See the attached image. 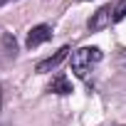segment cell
I'll use <instances>...</instances> for the list:
<instances>
[{"label": "cell", "mask_w": 126, "mask_h": 126, "mask_svg": "<svg viewBox=\"0 0 126 126\" xmlns=\"http://www.w3.org/2000/svg\"><path fill=\"white\" fill-rule=\"evenodd\" d=\"M96 62H101V49L99 47H79L72 54V72L84 79Z\"/></svg>", "instance_id": "cell-1"}, {"label": "cell", "mask_w": 126, "mask_h": 126, "mask_svg": "<svg viewBox=\"0 0 126 126\" xmlns=\"http://www.w3.org/2000/svg\"><path fill=\"white\" fill-rule=\"evenodd\" d=\"M114 22V8L111 5H104V8H99L92 17H89V30L92 32H99V30H104V27H109Z\"/></svg>", "instance_id": "cell-2"}, {"label": "cell", "mask_w": 126, "mask_h": 126, "mask_svg": "<svg viewBox=\"0 0 126 126\" xmlns=\"http://www.w3.org/2000/svg\"><path fill=\"white\" fill-rule=\"evenodd\" d=\"M47 40H52V27H49V25H35V27L27 32V40H25V45H27L30 49H35V47L45 45Z\"/></svg>", "instance_id": "cell-3"}, {"label": "cell", "mask_w": 126, "mask_h": 126, "mask_svg": "<svg viewBox=\"0 0 126 126\" xmlns=\"http://www.w3.org/2000/svg\"><path fill=\"white\" fill-rule=\"evenodd\" d=\"M67 52H69V47H62V49H57L52 57H47V59L37 62V72H40V74H45V72H52V69H57V67L62 64V62H64Z\"/></svg>", "instance_id": "cell-4"}, {"label": "cell", "mask_w": 126, "mask_h": 126, "mask_svg": "<svg viewBox=\"0 0 126 126\" xmlns=\"http://www.w3.org/2000/svg\"><path fill=\"white\" fill-rule=\"evenodd\" d=\"M49 92H54V94H72L74 89H72V82H69L67 74H57L49 82Z\"/></svg>", "instance_id": "cell-5"}, {"label": "cell", "mask_w": 126, "mask_h": 126, "mask_svg": "<svg viewBox=\"0 0 126 126\" xmlns=\"http://www.w3.org/2000/svg\"><path fill=\"white\" fill-rule=\"evenodd\" d=\"M124 17H126V0H119L114 8V22H121Z\"/></svg>", "instance_id": "cell-6"}, {"label": "cell", "mask_w": 126, "mask_h": 126, "mask_svg": "<svg viewBox=\"0 0 126 126\" xmlns=\"http://www.w3.org/2000/svg\"><path fill=\"white\" fill-rule=\"evenodd\" d=\"M8 3H13V0H0V8H3V5H8Z\"/></svg>", "instance_id": "cell-7"}, {"label": "cell", "mask_w": 126, "mask_h": 126, "mask_svg": "<svg viewBox=\"0 0 126 126\" xmlns=\"http://www.w3.org/2000/svg\"><path fill=\"white\" fill-rule=\"evenodd\" d=\"M0 106H3V94H0Z\"/></svg>", "instance_id": "cell-8"}]
</instances>
